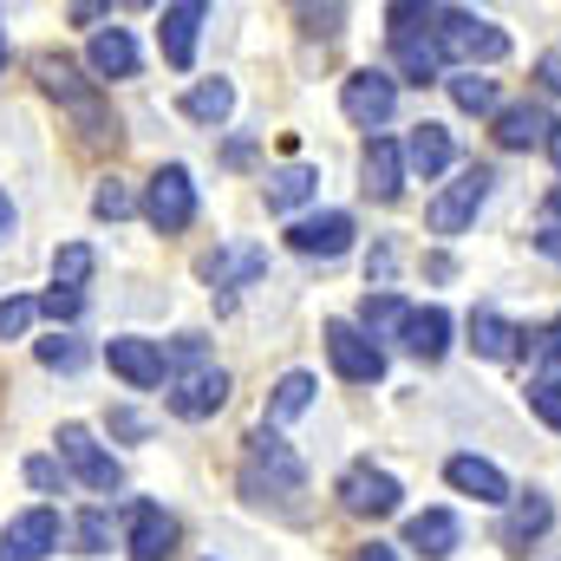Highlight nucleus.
<instances>
[{"label": "nucleus", "instance_id": "nucleus-1", "mask_svg": "<svg viewBox=\"0 0 561 561\" xmlns=\"http://www.w3.org/2000/svg\"><path fill=\"white\" fill-rule=\"evenodd\" d=\"M300 483H307L300 457H294L275 431L262 424V431L249 437V470H242V490H249L255 503H268V496H300Z\"/></svg>", "mask_w": 561, "mask_h": 561}, {"label": "nucleus", "instance_id": "nucleus-2", "mask_svg": "<svg viewBox=\"0 0 561 561\" xmlns=\"http://www.w3.org/2000/svg\"><path fill=\"white\" fill-rule=\"evenodd\" d=\"M431 26H437V53H450V59H463V66H477V59H503V53H510V33L490 26V20H477V13L437 7Z\"/></svg>", "mask_w": 561, "mask_h": 561}, {"label": "nucleus", "instance_id": "nucleus-3", "mask_svg": "<svg viewBox=\"0 0 561 561\" xmlns=\"http://www.w3.org/2000/svg\"><path fill=\"white\" fill-rule=\"evenodd\" d=\"M144 216H150L163 236H176V229H190V222H196V183H190V170H183V163H170V170H157V176H150Z\"/></svg>", "mask_w": 561, "mask_h": 561}, {"label": "nucleus", "instance_id": "nucleus-4", "mask_svg": "<svg viewBox=\"0 0 561 561\" xmlns=\"http://www.w3.org/2000/svg\"><path fill=\"white\" fill-rule=\"evenodd\" d=\"M483 196H490V170L483 163H470V170H457V183L431 203V236H457V229H470V216L483 209Z\"/></svg>", "mask_w": 561, "mask_h": 561}, {"label": "nucleus", "instance_id": "nucleus-5", "mask_svg": "<svg viewBox=\"0 0 561 561\" xmlns=\"http://www.w3.org/2000/svg\"><path fill=\"white\" fill-rule=\"evenodd\" d=\"M327 353H333V373H340V379H353V386H373V379L386 373V353H379L359 327H346V320H333V327H327Z\"/></svg>", "mask_w": 561, "mask_h": 561}, {"label": "nucleus", "instance_id": "nucleus-6", "mask_svg": "<svg viewBox=\"0 0 561 561\" xmlns=\"http://www.w3.org/2000/svg\"><path fill=\"white\" fill-rule=\"evenodd\" d=\"M59 457L72 463V477H79L85 490H118V463L99 450V437H92L85 424H59Z\"/></svg>", "mask_w": 561, "mask_h": 561}, {"label": "nucleus", "instance_id": "nucleus-7", "mask_svg": "<svg viewBox=\"0 0 561 561\" xmlns=\"http://www.w3.org/2000/svg\"><path fill=\"white\" fill-rule=\"evenodd\" d=\"M340 105H346V118H353V125L379 131V125L392 118V105H399V85H392L386 72H353V79H346V92H340Z\"/></svg>", "mask_w": 561, "mask_h": 561}, {"label": "nucleus", "instance_id": "nucleus-8", "mask_svg": "<svg viewBox=\"0 0 561 561\" xmlns=\"http://www.w3.org/2000/svg\"><path fill=\"white\" fill-rule=\"evenodd\" d=\"M340 503H346L353 516H392V510H399V477H386V470L359 463V470H346V477H340Z\"/></svg>", "mask_w": 561, "mask_h": 561}, {"label": "nucleus", "instance_id": "nucleus-9", "mask_svg": "<svg viewBox=\"0 0 561 561\" xmlns=\"http://www.w3.org/2000/svg\"><path fill=\"white\" fill-rule=\"evenodd\" d=\"M53 549H59V516L53 510H26L0 536V561H39V556H53Z\"/></svg>", "mask_w": 561, "mask_h": 561}, {"label": "nucleus", "instance_id": "nucleus-10", "mask_svg": "<svg viewBox=\"0 0 561 561\" xmlns=\"http://www.w3.org/2000/svg\"><path fill=\"white\" fill-rule=\"evenodd\" d=\"M222 399H229V373H222V366H196V373L176 379L170 412H176V419H209V412H222Z\"/></svg>", "mask_w": 561, "mask_h": 561}, {"label": "nucleus", "instance_id": "nucleus-11", "mask_svg": "<svg viewBox=\"0 0 561 561\" xmlns=\"http://www.w3.org/2000/svg\"><path fill=\"white\" fill-rule=\"evenodd\" d=\"M125 523H131V561H163L176 549V523L157 510V503H125Z\"/></svg>", "mask_w": 561, "mask_h": 561}, {"label": "nucleus", "instance_id": "nucleus-12", "mask_svg": "<svg viewBox=\"0 0 561 561\" xmlns=\"http://www.w3.org/2000/svg\"><path fill=\"white\" fill-rule=\"evenodd\" d=\"M203 20H209L203 0H176V7H163V26H157V33H163V59H170L176 72L196 59V26H203Z\"/></svg>", "mask_w": 561, "mask_h": 561}, {"label": "nucleus", "instance_id": "nucleus-13", "mask_svg": "<svg viewBox=\"0 0 561 561\" xmlns=\"http://www.w3.org/2000/svg\"><path fill=\"white\" fill-rule=\"evenodd\" d=\"M287 242H294L300 255H346V242H353V216H340V209L307 216V222L287 229Z\"/></svg>", "mask_w": 561, "mask_h": 561}, {"label": "nucleus", "instance_id": "nucleus-14", "mask_svg": "<svg viewBox=\"0 0 561 561\" xmlns=\"http://www.w3.org/2000/svg\"><path fill=\"white\" fill-rule=\"evenodd\" d=\"M105 359H112V373H118L125 386H138V392L163 386V353H157L150 340H112V346H105Z\"/></svg>", "mask_w": 561, "mask_h": 561}, {"label": "nucleus", "instance_id": "nucleus-15", "mask_svg": "<svg viewBox=\"0 0 561 561\" xmlns=\"http://www.w3.org/2000/svg\"><path fill=\"white\" fill-rule=\"evenodd\" d=\"M444 477H450L463 496H477V503H510V477H503L496 463H483V457H450Z\"/></svg>", "mask_w": 561, "mask_h": 561}, {"label": "nucleus", "instance_id": "nucleus-16", "mask_svg": "<svg viewBox=\"0 0 561 561\" xmlns=\"http://www.w3.org/2000/svg\"><path fill=\"white\" fill-rule=\"evenodd\" d=\"M399 340H405L419 359H444V346H450V313H444V307H412L405 327H399Z\"/></svg>", "mask_w": 561, "mask_h": 561}, {"label": "nucleus", "instance_id": "nucleus-17", "mask_svg": "<svg viewBox=\"0 0 561 561\" xmlns=\"http://www.w3.org/2000/svg\"><path fill=\"white\" fill-rule=\"evenodd\" d=\"M405 549H419V556H431V561L457 556V516H450V510L412 516V523H405Z\"/></svg>", "mask_w": 561, "mask_h": 561}, {"label": "nucleus", "instance_id": "nucleus-18", "mask_svg": "<svg viewBox=\"0 0 561 561\" xmlns=\"http://www.w3.org/2000/svg\"><path fill=\"white\" fill-rule=\"evenodd\" d=\"M399 190H405V150L392 138H373V150H366V196L392 203Z\"/></svg>", "mask_w": 561, "mask_h": 561}, {"label": "nucleus", "instance_id": "nucleus-19", "mask_svg": "<svg viewBox=\"0 0 561 561\" xmlns=\"http://www.w3.org/2000/svg\"><path fill=\"white\" fill-rule=\"evenodd\" d=\"M450 157H457V144L444 125H419L412 138H405V170H419L424 183L437 176V170H450Z\"/></svg>", "mask_w": 561, "mask_h": 561}, {"label": "nucleus", "instance_id": "nucleus-20", "mask_svg": "<svg viewBox=\"0 0 561 561\" xmlns=\"http://www.w3.org/2000/svg\"><path fill=\"white\" fill-rule=\"evenodd\" d=\"M39 79H46V85H53V92H59V99H66V105H72V112H79L92 131H105V112H99V99L79 85V72H72L66 59H39Z\"/></svg>", "mask_w": 561, "mask_h": 561}, {"label": "nucleus", "instance_id": "nucleus-21", "mask_svg": "<svg viewBox=\"0 0 561 561\" xmlns=\"http://www.w3.org/2000/svg\"><path fill=\"white\" fill-rule=\"evenodd\" d=\"M92 72H99V79H131V72H138V46H131L125 26H105V33L92 39Z\"/></svg>", "mask_w": 561, "mask_h": 561}, {"label": "nucleus", "instance_id": "nucleus-22", "mask_svg": "<svg viewBox=\"0 0 561 561\" xmlns=\"http://www.w3.org/2000/svg\"><path fill=\"white\" fill-rule=\"evenodd\" d=\"M516 340H523V333H516L496 307H477V313H470V346H477L483 359H510V353H516Z\"/></svg>", "mask_w": 561, "mask_h": 561}, {"label": "nucleus", "instance_id": "nucleus-23", "mask_svg": "<svg viewBox=\"0 0 561 561\" xmlns=\"http://www.w3.org/2000/svg\"><path fill=\"white\" fill-rule=\"evenodd\" d=\"M392 59H399V72H405L412 85H431V79H437V66H444L437 39H419V33H392Z\"/></svg>", "mask_w": 561, "mask_h": 561}, {"label": "nucleus", "instance_id": "nucleus-24", "mask_svg": "<svg viewBox=\"0 0 561 561\" xmlns=\"http://www.w3.org/2000/svg\"><path fill=\"white\" fill-rule=\"evenodd\" d=\"M496 144H503V150L549 144V112H542V105H510V112L496 118Z\"/></svg>", "mask_w": 561, "mask_h": 561}, {"label": "nucleus", "instance_id": "nucleus-25", "mask_svg": "<svg viewBox=\"0 0 561 561\" xmlns=\"http://www.w3.org/2000/svg\"><path fill=\"white\" fill-rule=\"evenodd\" d=\"M262 268H268L262 249H222V255L203 262V280H209V287H229V280H255Z\"/></svg>", "mask_w": 561, "mask_h": 561}, {"label": "nucleus", "instance_id": "nucleus-26", "mask_svg": "<svg viewBox=\"0 0 561 561\" xmlns=\"http://www.w3.org/2000/svg\"><path fill=\"white\" fill-rule=\"evenodd\" d=\"M229 105H236V92H229L222 79H209V85H190V92H183V112H190L196 125H222V118H229Z\"/></svg>", "mask_w": 561, "mask_h": 561}, {"label": "nucleus", "instance_id": "nucleus-27", "mask_svg": "<svg viewBox=\"0 0 561 561\" xmlns=\"http://www.w3.org/2000/svg\"><path fill=\"white\" fill-rule=\"evenodd\" d=\"M313 190H320V176H313V170H300V163H287L280 176H268V209H300Z\"/></svg>", "mask_w": 561, "mask_h": 561}, {"label": "nucleus", "instance_id": "nucleus-28", "mask_svg": "<svg viewBox=\"0 0 561 561\" xmlns=\"http://www.w3.org/2000/svg\"><path fill=\"white\" fill-rule=\"evenodd\" d=\"M549 516H556V510H549V496H536V490H529V496L510 510V523H503V542H529V536H542V529H549Z\"/></svg>", "mask_w": 561, "mask_h": 561}, {"label": "nucleus", "instance_id": "nucleus-29", "mask_svg": "<svg viewBox=\"0 0 561 561\" xmlns=\"http://www.w3.org/2000/svg\"><path fill=\"white\" fill-rule=\"evenodd\" d=\"M85 280H92V249H85V242H72V249L53 255V287H72V294H79Z\"/></svg>", "mask_w": 561, "mask_h": 561}, {"label": "nucleus", "instance_id": "nucleus-30", "mask_svg": "<svg viewBox=\"0 0 561 561\" xmlns=\"http://www.w3.org/2000/svg\"><path fill=\"white\" fill-rule=\"evenodd\" d=\"M307 405H313V379H307V373H287L275 386V405H268V412H275V419H300Z\"/></svg>", "mask_w": 561, "mask_h": 561}, {"label": "nucleus", "instance_id": "nucleus-31", "mask_svg": "<svg viewBox=\"0 0 561 561\" xmlns=\"http://www.w3.org/2000/svg\"><path fill=\"white\" fill-rule=\"evenodd\" d=\"M450 99L463 112H496V79H477V72H457L450 79Z\"/></svg>", "mask_w": 561, "mask_h": 561}, {"label": "nucleus", "instance_id": "nucleus-32", "mask_svg": "<svg viewBox=\"0 0 561 561\" xmlns=\"http://www.w3.org/2000/svg\"><path fill=\"white\" fill-rule=\"evenodd\" d=\"M359 313H366V327H405V313H412V307H405L399 294H366V307H359Z\"/></svg>", "mask_w": 561, "mask_h": 561}, {"label": "nucleus", "instance_id": "nucleus-33", "mask_svg": "<svg viewBox=\"0 0 561 561\" xmlns=\"http://www.w3.org/2000/svg\"><path fill=\"white\" fill-rule=\"evenodd\" d=\"M39 366H53V373H79L85 366V353H79V340H39Z\"/></svg>", "mask_w": 561, "mask_h": 561}, {"label": "nucleus", "instance_id": "nucleus-34", "mask_svg": "<svg viewBox=\"0 0 561 561\" xmlns=\"http://www.w3.org/2000/svg\"><path fill=\"white\" fill-rule=\"evenodd\" d=\"M105 542H112V516L105 510H85L79 516V556H105Z\"/></svg>", "mask_w": 561, "mask_h": 561}, {"label": "nucleus", "instance_id": "nucleus-35", "mask_svg": "<svg viewBox=\"0 0 561 561\" xmlns=\"http://www.w3.org/2000/svg\"><path fill=\"white\" fill-rule=\"evenodd\" d=\"M529 405H536V419L549 424V431H561V379H536L529 386Z\"/></svg>", "mask_w": 561, "mask_h": 561}, {"label": "nucleus", "instance_id": "nucleus-36", "mask_svg": "<svg viewBox=\"0 0 561 561\" xmlns=\"http://www.w3.org/2000/svg\"><path fill=\"white\" fill-rule=\"evenodd\" d=\"M33 313H39L33 300H0V340H20L33 327Z\"/></svg>", "mask_w": 561, "mask_h": 561}, {"label": "nucleus", "instance_id": "nucleus-37", "mask_svg": "<svg viewBox=\"0 0 561 561\" xmlns=\"http://www.w3.org/2000/svg\"><path fill=\"white\" fill-rule=\"evenodd\" d=\"M92 209H99V216H112V222H118V216H131V190H125V183H105V190H99V196H92Z\"/></svg>", "mask_w": 561, "mask_h": 561}, {"label": "nucleus", "instance_id": "nucleus-38", "mask_svg": "<svg viewBox=\"0 0 561 561\" xmlns=\"http://www.w3.org/2000/svg\"><path fill=\"white\" fill-rule=\"evenodd\" d=\"M39 313H53V320H72V313H79V294H72V287H53V294L39 300Z\"/></svg>", "mask_w": 561, "mask_h": 561}, {"label": "nucleus", "instance_id": "nucleus-39", "mask_svg": "<svg viewBox=\"0 0 561 561\" xmlns=\"http://www.w3.org/2000/svg\"><path fill=\"white\" fill-rule=\"evenodd\" d=\"M529 353H536L542 366H556V359H561V320L549 327V333H536V346H529Z\"/></svg>", "mask_w": 561, "mask_h": 561}, {"label": "nucleus", "instance_id": "nucleus-40", "mask_svg": "<svg viewBox=\"0 0 561 561\" xmlns=\"http://www.w3.org/2000/svg\"><path fill=\"white\" fill-rule=\"evenodd\" d=\"M26 477H33L39 490H53V483H59V463H53V457H33V463H26Z\"/></svg>", "mask_w": 561, "mask_h": 561}, {"label": "nucleus", "instance_id": "nucleus-41", "mask_svg": "<svg viewBox=\"0 0 561 561\" xmlns=\"http://www.w3.org/2000/svg\"><path fill=\"white\" fill-rule=\"evenodd\" d=\"M300 20H307V26H313V33H333V26H340V7H327V13H313V7H307V13H300Z\"/></svg>", "mask_w": 561, "mask_h": 561}, {"label": "nucleus", "instance_id": "nucleus-42", "mask_svg": "<svg viewBox=\"0 0 561 561\" xmlns=\"http://www.w3.org/2000/svg\"><path fill=\"white\" fill-rule=\"evenodd\" d=\"M536 72H542V85H549V92H561V53H549V59H542Z\"/></svg>", "mask_w": 561, "mask_h": 561}, {"label": "nucleus", "instance_id": "nucleus-43", "mask_svg": "<svg viewBox=\"0 0 561 561\" xmlns=\"http://www.w3.org/2000/svg\"><path fill=\"white\" fill-rule=\"evenodd\" d=\"M536 242H542V255H556V262H561V222H549V229H542Z\"/></svg>", "mask_w": 561, "mask_h": 561}, {"label": "nucleus", "instance_id": "nucleus-44", "mask_svg": "<svg viewBox=\"0 0 561 561\" xmlns=\"http://www.w3.org/2000/svg\"><path fill=\"white\" fill-rule=\"evenodd\" d=\"M112 431H125V437H144V419H138V412H118V419H112Z\"/></svg>", "mask_w": 561, "mask_h": 561}, {"label": "nucleus", "instance_id": "nucleus-45", "mask_svg": "<svg viewBox=\"0 0 561 561\" xmlns=\"http://www.w3.org/2000/svg\"><path fill=\"white\" fill-rule=\"evenodd\" d=\"M353 561H399V556H392L386 542H373V549H359V556H353Z\"/></svg>", "mask_w": 561, "mask_h": 561}, {"label": "nucleus", "instance_id": "nucleus-46", "mask_svg": "<svg viewBox=\"0 0 561 561\" xmlns=\"http://www.w3.org/2000/svg\"><path fill=\"white\" fill-rule=\"evenodd\" d=\"M7 236H13V203L0 196V242H7Z\"/></svg>", "mask_w": 561, "mask_h": 561}, {"label": "nucleus", "instance_id": "nucleus-47", "mask_svg": "<svg viewBox=\"0 0 561 561\" xmlns=\"http://www.w3.org/2000/svg\"><path fill=\"white\" fill-rule=\"evenodd\" d=\"M549 157L561 163V125H549Z\"/></svg>", "mask_w": 561, "mask_h": 561}, {"label": "nucleus", "instance_id": "nucleus-48", "mask_svg": "<svg viewBox=\"0 0 561 561\" xmlns=\"http://www.w3.org/2000/svg\"><path fill=\"white\" fill-rule=\"evenodd\" d=\"M549 209H556V216H561V190H556V196H549Z\"/></svg>", "mask_w": 561, "mask_h": 561}, {"label": "nucleus", "instance_id": "nucleus-49", "mask_svg": "<svg viewBox=\"0 0 561 561\" xmlns=\"http://www.w3.org/2000/svg\"><path fill=\"white\" fill-rule=\"evenodd\" d=\"M0 72H7V46H0Z\"/></svg>", "mask_w": 561, "mask_h": 561}]
</instances>
